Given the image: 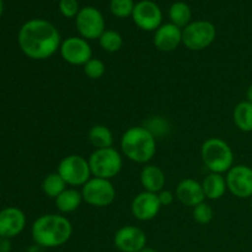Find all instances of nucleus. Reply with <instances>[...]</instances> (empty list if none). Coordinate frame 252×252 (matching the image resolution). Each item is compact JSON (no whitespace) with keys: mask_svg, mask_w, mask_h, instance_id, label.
Masks as SVG:
<instances>
[{"mask_svg":"<svg viewBox=\"0 0 252 252\" xmlns=\"http://www.w3.org/2000/svg\"><path fill=\"white\" fill-rule=\"evenodd\" d=\"M17 42L22 53L33 61H46L61 48L62 39L58 29L43 19L25 22L19 31Z\"/></svg>","mask_w":252,"mask_h":252,"instance_id":"f257e3e1","label":"nucleus"},{"mask_svg":"<svg viewBox=\"0 0 252 252\" xmlns=\"http://www.w3.org/2000/svg\"><path fill=\"white\" fill-rule=\"evenodd\" d=\"M89 140L95 149H105L113 145V134L108 127L103 125H96L90 128L88 134Z\"/></svg>","mask_w":252,"mask_h":252,"instance_id":"4be33fe9","label":"nucleus"},{"mask_svg":"<svg viewBox=\"0 0 252 252\" xmlns=\"http://www.w3.org/2000/svg\"><path fill=\"white\" fill-rule=\"evenodd\" d=\"M121 149L130 161L147 164L155 157L157 138L144 126L130 127L121 138Z\"/></svg>","mask_w":252,"mask_h":252,"instance_id":"7ed1b4c3","label":"nucleus"},{"mask_svg":"<svg viewBox=\"0 0 252 252\" xmlns=\"http://www.w3.org/2000/svg\"><path fill=\"white\" fill-rule=\"evenodd\" d=\"M176 198L179 199L180 203L187 207H196L199 203L204 202L206 196H204L203 187L202 184L193 179H185L177 185L176 193H175Z\"/></svg>","mask_w":252,"mask_h":252,"instance_id":"f3484780","label":"nucleus"},{"mask_svg":"<svg viewBox=\"0 0 252 252\" xmlns=\"http://www.w3.org/2000/svg\"><path fill=\"white\" fill-rule=\"evenodd\" d=\"M68 185L65 184L61 175L58 172H52L48 174L42 181V191L44 192L47 197L56 199L64 189H66Z\"/></svg>","mask_w":252,"mask_h":252,"instance_id":"b1692460","label":"nucleus"},{"mask_svg":"<svg viewBox=\"0 0 252 252\" xmlns=\"http://www.w3.org/2000/svg\"><path fill=\"white\" fill-rule=\"evenodd\" d=\"M134 1L133 0H111L110 10L116 17H125L132 16L133 10H134Z\"/></svg>","mask_w":252,"mask_h":252,"instance_id":"a878e982","label":"nucleus"},{"mask_svg":"<svg viewBox=\"0 0 252 252\" xmlns=\"http://www.w3.org/2000/svg\"><path fill=\"white\" fill-rule=\"evenodd\" d=\"M191 7L184 1H177L170 6L169 17L171 24L176 25L180 29H185L191 22Z\"/></svg>","mask_w":252,"mask_h":252,"instance_id":"5701e85b","label":"nucleus"},{"mask_svg":"<svg viewBox=\"0 0 252 252\" xmlns=\"http://www.w3.org/2000/svg\"><path fill=\"white\" fill-rule=\"evenodd\" d=\"M228 191L238 198L246 199L252 197V167L248 165H234L226 172Z\"/></svg>","mask_w":252,"mask_h":252,"instance_id":"9d476101","label":"nucleus"},{"mask_svg":"<svg viewBox=\"0 0 252 252\" xmlns=\"http://www.w3.org/2000/svg\"><path fill=\"white\" fill-rule=\"evenodd\" d=\"M75 25L80 37L86 41L98 39L105 30V19L100 10L94 6H85L80 9L75 17Z\"/></svg>","mask_w":252,"mask_h":252,"instance_id":"1a4fd4ad","label":"nucleus"},{"mask_svg":"<svg viewBox=\"0 0 252 252\" xmlns=\"http://www.w3.org/2000/svg\"><path fill=\"white\" fill-rule=\"evenodd\" d=\"M192 216H193V219L197 223L202 224V225H206V224H209L213 220L214 212L211 204L206 203V202H202L198 206L193 207Z\"/></svg>","mask_w":252,"mask_h":252,"instance_id":"bb28decb","label":"nucleus"},{"mask_svg":"<svg viewBox=\"0 0 252 252\" xmlns=\"http://www.w3.org/2000/svg\"><path fill=\"white\" fill-rule=\"evenodd\" d=\"M26 226V216L16 207H7L0 211V236L11 239L22 233Z\"/></svg>","mask_w":252,"mask_h":252,"instance_id":"2eb2a0df","label":"nucleus"},{"mask_svg":"<svg viewBox=\"0 0 252 252\" xmlns=\"http://www.w3.org/2000/svg\"><path fill=\"white\" fill-rule=\"evenodd\" d=\"M26 252H44V249L42 248V246L37 245V244H34V245L30 246L29 249H27Z\"/></svg>","mask_w":252,"mask_h":252,"instance_id":"2f4dec72","label":"nucleus"},{"mask_svg":"<svg viewBox=\"0 0 252 252\" xmlns=\"http://www.w3.org/2000/svg\"><path fill=\"white\" fill-rule=\"evenodd\" d=\"M161 209V203L159 201L158 193L143 191L133 198L130 204V211L135 219L140 221L153 220L157 218Z\"/></svg>","mask_w":252,"mask_h":252,"instance_id":"4468645a","label":"nucleus"},{"mask_svg":"<svg viewBox=\"0 0 252 252\" xmlns=\"http://www.w3.org/2000/svg\"><path fill=\"white\" fill-rule=\"evenodd\" d=\"M88 160L91 175L100 179H113L120 174L123 166L122 155L113 147L95 149Z\"/></svg>","mask_w":252,"mask_h":252,"instance_id":"39448f33","label":"nucleus"},{"mask_svg":"<svg viewBox=\"0 0 252 252\" xmlns=\"http://www.w3.org/2000/svg\"><path fill=\"white\" fill-rule=\"evenodd\" d=\"M57 172L62 176L68 186L83 187L91 179L89 160L81 155L71 154L63 158L57 167Z\"/></svg>","mask_w":252,"mask_h":252,"instance_id":"0eeeda50","label":"nucleus"},{"mask_svg":"<svg viewBox=\"0 0 252 252\" xmlns=\"http://www.w3.org/2000/svg\"><path fill=\"white\" fill-rule=\"evenodd\" d=\"M140 252H158L157 250H155V249H153V248H148V246H145L144 249H143L142 251Z\"/></svg>","mask_w":252,"mask_h":252,"instance_id":"72a5a7b5","label":"nucleus"},{"mask_svg":"<svg viewBox=\"0 0 252 252\" xmlns=\"http://www.w3.org/2000/svg\"><path fill=\"white\" fill-rule=\"evenodd\" d=\"M251 211H252V197H251Z\"/></svg>","mask_w":252,"mask_h":252,"instance_id":"c9c22d12","label":"nucleus"},{"mask_svg":"<svg viewBox=\"0 0 252 252\" xmlns=\"http://www.w3.org/2000/svg\"><path fill=\"white\" fill-rule=\"evenodd\" d=\"M2 11H4V2H2V0H0V16H1Z\"/></svg>","mask_w":252,"mask_h":252,"instance_id":"f704fd0d","label":"nucleus"},{"mask_svg":"<svg viewBox=\"0 0 252 252\" xmlns=\"http://www.w3.org/2000/svg\"><path fill=\"white\" fill-rule=\"evenodd\" d=\"M84 202L91 207L105 208L111 206L116 199V189L111 180L91 177L81 189Z\"/></svg>","mask_w":252,"mask_h":252,"instance_id":"6e6552de","label":"nucleus"},{"mask_svg":"<svg viewBox=\"0 0 252 252\" xmlns=\"http://www.w3.org/2000/svg\"><path fill=\"white\" fill-rule=\"evenodd\" d=\"M83 194L81 191H78L74 187L70 189H65L56 199V207L62 214L73 213L76 209L80 207L81 202H83Z\"/></svg>","mask_w":252,"mask_h":252,"instance_id":"aec40b11","label":"nucleus"},{"mask_svg":"<svg viewBox=\"0 0 252 252\" xmlns=\"http://www.w3.org/2000/svg\"><path fill=\"white\" fill-rule=\"evenodd\" d=\"M113 244L121 252H140L147 246V235L138 226L126 225L116 231Z\"/></svg>","mask_w":252,"mask_h":252,"instance_id":"ddd939ff","label":"nucleus"},{"mask_svg":"<svg viewBox=\"0 0 252 252\" xmlns=\"http://www.w3.org/2000/svg\"><path fill=\"white\" fill-rule=\"evenodd\" d=\"M59 10L62 15L68 19L76 17V15L80 11L78 0H59Z\"/></svg>","mask_w":252,"mask_h":252,"instance_id":"c85d7f7f","label":"nucleus"},{"mask_svg":"<svg viewBox=\"0 0 252 252\" xmlns=\"http://www.w3.org/2000/svg\"><path fill=\"white\" fill-rule=\"evenodd\" d=\"M98 43L103 51L108 53H116L122 48L123 38L121 33H118L115 30H106L98 38Z\"/></svg>","mask_w":252,"mask_h":252,"instance_id":"393cba45","label":"nucleus"},{"mask_svg":"<svg viewBox=\"0 0 252 252\" xmlns=\"http://www.w3.org/2000/svg\"><path fill=\"white\" fill-rule=\"evenodd\" d=\"M10 251H11V243H10V239L1 238V236H0V252Z\"/></svg>","mask_w":252,"mask_h":252,"instance_id":"7c9ffc66","label":"nucleus"},{"mask_svg":"<svg viewBox=\"0 0 252 252\" xmlns=\"http://www.w3.org/2000/svg\"><path fill=\"white\" fill-rule=\"evenodd\" d=\"M158 197H159L161 207L171 206L175 201V194L172 193L171 191H169V189H162V191H160L159 193H158Z\"/></svg>","mask_w":252,"mask_h":252,"instance_id":"c756f323","label":"nucleus"},{"mask_svg":"<svg viewBox=\"0 0 252 252\" xmlns=\"http://www.w3.org/2000/svg\"><path fill=\"white\" fill-rule=\"evenodd\" d=\"M132 19L143 31H157L161 26L162 12L159 5L152 0H142L137 2L133 10Z\"/></svg>","mask_w":252,"mask_h":252,"instance_id":"f8f14e48","label":"nucleus"},{"mask_svg":"<svg viewBox=\"0 0 252 252\" xmlns=\"http://www.w3.org/2000/svg\"><path fill=\"white\" fill-rule=\"evenodd\" d=\"M166 176L157 165H145L140 171V184L147 192L159 193L164 189Z\"/></svg>","mask_w":252,"mask_h":252,"instance_id":"a211bd4d","label":"nucleus"},{"mask_svg":"<svg viewBox=\"0 0 252 252\" xmlns=\"http://www.w3.org/2000/svg\"><path fill=\"white\" fill-rule=\"evenodd\" d=\"M61 56L66 63L71 65H85L93 58V49L90 43L83 37L71 36L62 41Z\"/></svg>","mask_w":252,"mask_h":252,"instance_id":"9b49d317","label":"nucleus"},{"mask_svg":"<svg viewBox=\"0 0 252 252\" xmlns=\"http://www.w3.org/2000/svg\"><path fill=\"white\" fill-rule=\"evenodd\" d=\"M154 46L158 51L174 52L182 43V29L174 24H164L155 31Z\"/></svg>","mask_w":252,"mask_h":252,"instance_id":"dca6fc26","label":"nucleus"},{"mask_svg":"<svg viewBox=\"0 0 252 252\" xmlns=\"http://www.w3.org/2000/svg\"><path fill=\"white\" fill-rule=\"evenodd\" d=\"M202 187H203L206 198L212 199V201L221 198L228 191L225 176H223V174H217V172H209L204 177Z\"/></svg>","mask_w":252,"mask_h":252,"instance_id":"6ab92c4d","label":"nucleus"},{"mask_svg":"<svg viewBox=\"0 0 252 252\" xmlns=\"http://www.w3.org/2000/svg\"><path fill=\"white\" fill-rule=\"evenodd\" d=\"M233 120L241 132H252V103L246 100L239 102L234 108Z\"/></svg>","mask_w":252,"mask_h":252,"instance_id":"412c9836","label":"nucleus"},{"mask_svg":"<svg viewBox=\"0 0 252 252\" xmlns=\"http://www.w3.org/2000/svg\"><path fill=\"white\" fill-rule=\"evenodd\" d=\"M84 74L91 80H98L105 75L106 66L102 61L97 58H91L85 65L83 66Z\"/></svg>","mask_w":252,"mask_h":252,"instance_id":"cd10ccee","label":"nucleus"},{"mask_svg":"<svg viewBox=\"0 0 252 252\" xmlns=\"http://www.w3.org/2000/svg\"><path fill=\"white\" fill-rule=\"evenodd\" d=\"M201 158L211 172L225 174L234 166V153L230 145L220 138H209L202 144Z\"/></svg>","mask_w":252,"mask_h":252,"instance_id":"20e7f679","label":"nucleus"},{"mask_svg":"<svg viewBox=\"0 0 252 252\" xmlns=\"http://www.w3.org/2000/svg\"><path fill=\"white\" fill-rule=\"evenodd\" d=\"M246 101L252 103V84H250L249 88L246 89Z\"/></svg>","mask_w":252,"mask_h":252,"instance_id":"473e14b6","label":"nucleus"},{"mask_svg":"<svg viewBox=\"0 0 252 252\" xmlns=\"http://www.w3.org/2000/svg\"><path fill=\"white\" fill-rule=\"evenodd\" d=\"M31 234L34 244L43 249L59 248L71 238L73 225L62 214H44L34 220Z\"/></svg>","mask_w":252,"mask_h":252,"instance_id":"f03ea898","label":"nucleus"},{"mask_svg":"<svg viewBox=\"0 0 252 252\" xmlns=\"http://www.w3.org/2000/svg\"><path fill=\"white\" fill-rule=\"evenodd\" d=\"M216 26L206 20L189 22L182 30V43L189 51L197 52L208 48L216 41Z\"/></svg>","mask_w":252,"mask_h":252,"instance_id":"423d86ee","label":"nucleus"}]
</instances>
